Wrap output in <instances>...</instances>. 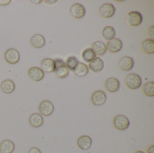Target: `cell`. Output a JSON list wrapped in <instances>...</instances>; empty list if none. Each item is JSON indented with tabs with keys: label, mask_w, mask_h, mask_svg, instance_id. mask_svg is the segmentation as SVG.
Returning <instances> with one entry per match:
<instances>
[{
	"label": "cell",
	"mask_w": 154,
	"mask_h": 153,
	"mask_svg": "<svg viewBox=\"0 0 154 153\" xmlns=\"http://www.w3.org/2000/svg\"><path fill=\"white\" fill-rule=\"evenodd\" d=\"M142 84V80L139 75L136 73H131L126 76L125 84L131 90H136L140 88Z\"/></svg>",
	"instance_id": "obj_1"
},
{
	"label": "cell",
	"mask_w": 154,
	"mask_h": 153,
	"mask_svg": "<svg viewBox=\"0 0 154 153\" xmlns=\"http://www.w3.org/2000/svg\"><path fill=\"white\" fill-rule=\"evenodd\" d=\"M54 61L55 63L54 72L57 77L61 79L66 78L69 76V70L66 66V63L60 59H57Z\"/></svg>",
	"instance_id": "obj_2"
},
{
	"label": "cell",
	"mask_w": 154,
	"mask_h": 153,
	"mask_svg": "<svg viewBox=\"0 0 154 153\" xmlns=\"http://www.w3.org/2000/svg\"><path fill=\"white\" fill-rule=\"evenodd\" d=\"M113 125L116 129L120 131H124L129 127L130 122L126 116L119 115L114 117L113 119Z\"/></svg>",
	"instance_id": "obj_3"
},
{
	"label": "cell",
	"mask_w": 154,
	"mask_h": 153,
	"mask_svg": "<svg viewBox=\"0 0 154 153\" xmlns=\"http://www.w3.org/2000/svg\"><path fill=\"white\" fill-rule=\"evenodd\" d=\"M143 21V16L140 12L137 11H132L126 16V22L131 27H137L140 26Z\"/></svg>",
	"instance_id": "obj_4"
},
{
	"label": "cell",
	"mask_w": 154,
	"mask_h": 153,
	"mask_svg": "<svg viewBox=\"0 0 154 153\" xmlns=\"http://www.w3.org/2000/svg\"><path fill=\"white\" fill-rule=\"evenodd\" d=\"M91 100L94 105L101 106L104 104L107 100L106 94L103 91H95L91 95Z\"/></svg>",
	"instance_id": "obj_5"
},
{
	"label": "cell",
	"mask_w": 154,
	"mask_h": 153,
	"mask_svg": "<svg viewBox=\"0 0 154 153\" xmlns=\"http://www.w3.org/2000/svg\"><path fill=\"white\" fill-rule=\"evenodd\" d=\"M99 14L106 19L112 17L115 14L116 8L112 4L107 3L102 5L99 8Z\"/></svg>",
	"instance_id": "obj_6"
},
{
	"label": "cell",
	"mask_w": 154,
	"mask_h": 153,
	"mask_svg": "<svg viewBox=\"0 0 154 153\" xmlns=\"http://www.w3.org/2000/svg\"><path fill=\"white\" fill-rule=\"evenodd\" d=\"M54 106L53 103L49 100H45L42 101L39 105V111L44 116H49L54 112Z\"/></svg>",
	"instance_id": "obj_7"
},
{
	"label": "cell",
	"mask_w": 154,
	"mask_h": 153,
	"mask_svg": "<svg viewBox=\"0 0 154 153\" xmlns=\"http://www.w3.org/2000/svg\"><path fill=\"white\" fill-rule=\"evenodd\" d=\"M5 59L8 63L14 64L19 62L20 54L16 49H8L5 54Z\"/></svg>",
	"instance_id": "obj_8"
},
{
	"label": "cell",
	"mask_w": 154,
	"mask_h": 153,
	"mask_svg": "<svg viewBox=\"0 0 154 153\" xmlns=\"http://www.w3.org/2000/svg\"><path fill=\"white\" fill-rule=\"evenodd\" d=\"M28 75L29 78L35 82L42 81L45 76V72L38 67H32L28 70Z\"/></svg>",
	"instance_id": "obj_9"
},
{
	"label": "cell",
	"mask_w": 154,
	"mask_h": 153,
	"mask_svg": "<svg viewBox=\"0 0 154 153\" xmlns=\"http://www.w3.org/2000/svg\"><path fill=\"white\" fill-rule=\"evenodd\" d=\"M70 14L75 19H80L84 17L85 14V9L83 5L76 3L70 8Z\"/></svg>",
	"instance_id": "obj_10"
},
{
	"label": "cell",
	"mask_w": 154,
	"mask_h": 153,
	"mask_svg": "<svg viewBox=\"0 0 154 153\" xmlns=\"http://www.w3.org/2000/svg\"><path fill=\"white\" fill-rule=\"evenodd\" d=\"M107 50L110 52L116 53L120 51L122 48V42L119 38H114L112 40L108 41L106 44Z\"/></svg>",
	"instance_id": "obj_11"
},
{
	"label": "cell",
	"mask_w": 154,
	"mask_h": 153,
	"mask_svg": "<svg viewBox=\"0 0 154 153\" xmlns=\"http://www.w3.org/2000/svg\"><path fill=\"white\" fill-rule=\"evenodd\" d=\"M120 82L116 78H109L105 82V88L110 93H115L119 90Z\"/></svg>",
	"instance_id": "obj_12"
},
{
	"label": "cell",
	"mask_w": 154,
	"mask_h": 153,
	"mask_svg": "<svg viewBox=\"0 0 154 153\" xmlns=\"http://www.w3.org/2000/svg\"><path fill=\"white\" fill-rule=\"evenodd\" d=\"M133 58L130 56H124L119 59V69L124 71H128L133 69L134 66Z\"/></svg>",
	"instance_id": "obj_13"
},
{
	"label": "cell",
	"mask_w": 154,
	"mask_h": 153,
	"mask_svg": "<svg viewBox=\"0 0 154 153\" xmlns=\"http://www.w3.org/2000/svg\"><path fill=\"white\" fill-rule=\"evenodd\" d=\"M88 69L93 73H99L104 68V62L100 57H96L89 63Z\"/></svg>",
	"instance_id": "obj_14"
},
{
	"label": "cell",
	"mask_w": 154,
	"mask_h": 153,
	"mask_svg": "<svg viewBox=\"0 0 154 153\" xmlns=\"http://www.w3.org/2000/svg\"><path fill=\"white\" fill-rule=\"evenodd\" d=\"M92 139L88 135L80 136L77 140V146L82 150L90 149L92 145Z\"/></svg>",
	"instance_id": "obj_15"
},
{
	"label": "cell",
	"mask_w": 154,
	"mask_h": 153,
	"mask_svg": "<svg viewBox=\"0 0 154 153\" xmlns=\"http://www.w3.org/2000/svg\"><path fill=\"white\" fill-rule=\"evenodd\" d=\"M30 42L31 45L36 49H41L46 44V40L43 35L35 34L31 38Z\"/></svg>",
	"instance_id": "obj_16"
},
{
	"label": "cell",
	"mask_w": 154,
	"mask_h": 153,
	"mask_svg": "<svg viewBox=\"0 0 154 153\" xmlns=\"http://www.w3.org/2000/svg\"><path fill=\"white\" fill-rule=\"evenodd\" d=\"M41 69L46 73H51L54 72L55 63L54 61L51 58H45L41 62Z\"/></svg>",
	"instance_id": "obj_17"
},
{
	"label": "cell",
	"mask_w": 154,
	"mask_h": 153,
	"mask_svg": "<svg viewBox=\"0 0 154 153\" xmlns=\"http://www.w3.org/2000/svg\"><path fill=\"white\" fill-rule=\"evenodd\" d=\"M44 120L42 115L38 113H32L29 118V123L30 125L34 128H38L43 124Z\"/></svg>",
	"instance_id": "obj_18"
},
{
	"label": "cell",
	"mask_w": 154,
	"mask_h": 153,
	"mask_svg": "<svg viewBox=\"0 0 154 153\" xmlns=\"http://www.w3.org/2000/svg\"><path fill=\"white\" fill-rule=\"evenodd\" d=\"M14 148V143L9 139L4 140L0 143V152L1 153H12Z\"/></svg>",
	"instance_id": "obj_19"
},
{
	"label": "cell",
	"mask_w": 154,
	"mask_h": 153,
	"mask_svg": "<svg viewBox=\"0 0 154 153\" xmlns=\"http://www.w3.org/2000/svg\"><path fill=\"white\" fill-rule=\"evenodd\" d=\"M1 89L5 94H11L15 89V84L11 80H5L1 84Z\"/></svg>",
	"instance_id": "obj_20"
},
{
	"label": "cell",
	"mask_w": 154,
	"mask_h": 153,
	"mask_svg": "<svg viewBox=\"0 0 154 153\" xmlns=\"http://www.w3.org/2000/svg\"><path fill=\"white\" fill-rule=\"evenodd\" d=\"M116 32L112 26H106L102 31V36L106 40L109 41L115 38Z\"/></svg>",
	"instance_id": "obj_21"
},
{
	"label": "cell",
	"mask_w": 154,
	"mask_h": 153,
	"mask_svg": "<svg viewBox=\"0 0 154 153\" xmlns=\"http://www.w3.org/2000/svg\"><path fill=\"white\" fill-rule=\"evenodd\" d=\"M92 50L94 51L96 55L99 56H103L105 54L107 51V48L105 44L101 41L94 42L92 44Z\"/></svg>",
	"instance_id": "obj_22"
},
{
	"label": "cell",
	"mask_w": 154,
	"mask_h": 153,
	"mask_svg": "<svg viewBox=\"0 0 154 153\" xmlns=\"http://www.w3.org/2000/svg\"><path fill=\"white\" fill-rule=\"evenodd\" d=\"M141 47L144 52L147 54H153L154 53V41L150 39H145L141 43Z\"/></svg>",
	"instance_id": "obj_23"
},
{
	"label": "cell",
	"mask_w": 154,
	"mask_h": 153,
	"mask_svg": "<svg viewBox=\"0 0 154 153\" xmlns=\"http://www.w3.org/2000/svg\"><path fill=\"white\" fill-rule=\"evenodd\" d=\"M76 76L80 77L86 76L89 73L88 66L84 63L79 62L75 69L73 70Z\"/></svg>",
	"instance_id": "obj_24"
},
{
	"label": "cell",
	"mask_w": 154,
	"mask_h": 153,
	"mask_svg": "<svg viewBox=\"0 0 154 153\" xmlns=\"http://www.w3.org/2000/svg\"><path fill=\"white\" fill-rule=\"evenodd\" d=\"M96 54L91 48L85 49L82 52V57L83 59L86 62L90 63L94 58H95Z\"/></svg>",
	"instance_id": "obj_25"
},
{
	"label": "cell",
	"mask_w": 154,
	"mask_h": 153,
	"mask_svg": "<svg viewBox=\"0 0 154 153\" xmlns=\"http://www.w3.org/2000/svg\"><path fill=\"white\" fill-rule=\"evenodd\" d=\"M143 92L145 95L148 97L154 96V82L153 81L148 82L143 86Z\"/></svg>",
	"instance_id": "obj_26"
},
{
	"label": "cell",
	"mask_w": 154,
	"mask_h": 153,
	"mask_svg": "<svg viewBox=\"0 0 154 153\" xmlns=\"http://www.w3.org/2000/svg\"><path fill=\"white\" fill-rule=\"evenodd\" d=\"M79 61L77 58L75 56H69L66 60V64L69 70L73 71L75 69L77 64H79Z\"/></svg>",
	"instance_id": "obj_27"
},
{
	"label": "cell",
	"mask_w": 154,
	"mask_h": 153,
	"mask_svg": "<svg viewBox=\"0 0 154 153\" xmlns=\"http://www.w3.org/2000/svg\"><path fill=\"white\" fill-rule=\"evenodd\" d=\"M154 26H152L148 29V32H147V35H148L149 39H150L151 40H154Z\"/></svg>",
	"instance_id": "obj_28"
},
{
	"label": "cell",
	"mask_w": 154,
	"mask_h": 153,
	"mask_svg": "<svg viewBox=\"0 0 154 153\" xmlns=\"http://www.w3.org/2000/svg\"><path fill=\"white\" fill-rule=\"evenodd\" d=\"M28 153H42L41 152V151L40 150V149H39L38 148H37V147H32V148H31L29 150V152H28Z\"/></svg>",
	"instance_id": "obj_29"
},
{
	"label": "cell",
	"mask_w": 154,
	"mask_h": 153,
	"mask_svg": "<svg viewBox=\"0 0 154 153\" xmlns=\"http://www.w3.org/2000/svg\"><path fill=\"white\" fill-rule=\"evenodd\" d=\"M11 0H0V5L3 7L7 6L11 3Z\"/></svg>",
	"instance_id": "obj_30"
},
{
	"label": "cell",
	"mask_w": 154,
	"mask_h": 153,
	"mask_svg": "<svg viewBox=\"0 0 154 153\" xmlns=\"http://www.w3.org/2000/svg\"><path fill=\"white\" fill-rule=\"evenodd\" d=\"M44 2L47 4H49V5H54L56 3H57L58 2L57 0H55V1H52V0H45Z\"/></svg>",
	"instance_id": "obj_31"
},
{
	"label": "cell",
	"mask_w": 154,
	"mask_h": 153,
	"mask_svg": "<svg viewBox=\"0 0 154 153\" xmlns=\"http://www.w3.org/2000/svg\"><path fill=\"white\" fill-rule=\"evenodd\" d=\"M147 153H154V145L149 146L147 149Z\"/></svg>",
	"instance_id": "obj_32"
},
{
	"label": "cell",
	"mask_w": 154,
	"mask_h": 153,
	"mask_svg": "<svg viewBox=\"0 0 154 153\" xmlns=\"http://www.w3.org/2000/svg\"><path fill=\"white\" fill-rule=\"evenodd\" d=\"M32 3H33V4H41V2H42V0H36V1H34V0H31L30 1Z\"/></svg>",
	"instance_id": "obj_33"
},
{
	"label": "cell",
	"mask_w": 154,
	"mask_h": 153,
	"mask_svg": "<svg viewBox=\"0 0 154 153\" xmlns=\"http://www.w3.org/2000/svg\"><path fill=\"white\" fill-rule=\"evenodd\" d=\"M134 153H145L144 152H143V151H141V150H138V151H136V152H135Z\"/></svg>",
	"instance_id": "obj_34"
}]
</instances>
